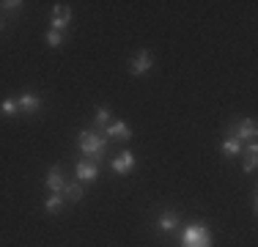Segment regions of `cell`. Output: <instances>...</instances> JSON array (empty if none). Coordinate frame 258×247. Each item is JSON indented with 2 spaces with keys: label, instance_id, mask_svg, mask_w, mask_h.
Listing matches in <instances>:
<instances>
[{
  "label": "cell",
  "instance_id": "1",
  "mask_svg": "<svg viewBox=\"0 0 258 247\" xmlns=\"http://www.w3.org/2000/svg\"><path fill=\"white\" fill-rule=\"evenodd\" d=\"M77 143H80V151L88 159H94V162H102L107 157V140L99 132H94V129H83L77 135Z\"/></svg>",
  "mask_w": 258,
  "mask_h": 247
},
{
  "label": "cell",
  "instance_id": "2",
  "mask_svg": "<svg viewBox=\"0 0 258 247\" xmlns=\"http://www.w3.org/2000/svg\"><path fill=\"white\" fill-rule=\"evenodd\" d=\"M181 247H212V233L204 222H192L181 233Z\"/></svg>",
  "mask_w": 258,
  "mask_h": 247
},
{
  "label": "cell",
  "instance_id": "3",
  "mask_svg": "<svg viewBox=\"0 0 258 247\" xmlns=\"http://www.w3.org/2000/svg\"><path fill=\"white\" fill-rule=\"evenodd\" d=\"M228 138H236L239 143H253V140L258 138V127H255V121L253 118H244V121H236V124H231L228 127Z\"/></svg>",
  "mask_w": 258,
  "mask_h": 247
},
{
  "label": "cell",
  "instance_id": "4",
  "mask_svg": "<svg viewBox=\"0 0 258 247\" xmlns=\"http://www.w3.org/2000/svg\"><path fill=\"white\" fill-rule=\"evenodd\" d=\"M17 107H20L25 115H33V113H39V110L44 107V102H41V96L30 94V91H22L20 99H17Z\"/></svg>",
  "mask_w": 258,
  "mask_h": 247
},
{
  "label": "cell",
  "instance_id": "5",
  "mask_svg": "<svg viewBox=\"0 0 258 247\" xmlns=\"http://www.w3.org/2000/svg\"><path fill=\"white\" fill-rule=\"evenodd\" d=\"M151 64H154L151 52H149V49H140V52L135 55L132 60H129V72H132V74H138V77H140V74H146V72L151 69Z\"/></svg>",
  "mask_w": 258,
  "mask_h": 247
},
{
  "label": "cell",
  "instance_id": "6",
  "mask_svg": "<svg viewBox=\"0 0 258 247\" xmlns=\"http://www.w3.org/2000/svg\"><path fill=\"white\" fill-rule=\"evenodd\" d=\"M110 165H113V170L118 173V176H126V173L135 170V154H132V151H121Z\"/></svg>",
  "mask_w": 258,
  "mask_h": 247
},
{
  "label": "cell",
  "instance_id": "7",
  "mask_svg": "<svg viewBox=\"0 0 258 247\" xmlns=\"http://www.w3.org/2000/svg\"><path fill=\"white\" fill-rule=\"evenodd\" d=\"M72 20V9L66 3H55L52 9V28L55 30H66V25Z\"/></svg>",
  "mask_w": 258,
  "mask_h": 247
},
{
  "label": "cell",
  "instance_id": "8",
  "mask_svg": "<svg viewBox=\"0 0 258 247\" xmlns=\"http://www.w3.org/2000/svg\"><path fill=\"white\" fill-rule=\"evenodd\" d=\"M102 138H104V140H107V138H110V140H129V138H132V132H129V127H126L124 121H113V124H110V127L102 132Z\"/></svg>",
  "mask_w": 258,
  "mask_h": 247
},
{
  "label": "cell",
  "instance_id": "9",
  "mask_svg": "<svg viewBox=\"0 0 258 247\" xmlns=\"http://www.w3.org/2000/svg\"><path fill=\"white\" fill-rule=\"evenodd\" d=\"M44 184L52 190V193H60L63 195V187H66V181H63V170L55 165V168H50V173H47V178H44Z\"/></svg>",
  "mask_w": 258,
  "mask_h": 247
},
{
  "label": "cell",
  "instance_id": "10",
  "mask_svg": "<svg viewBox=\"0 0 258 247\" xmlns=\"http://www.w3.org/2000/svg\"><path fill=\"white\" fill-rule=\"evenodd\" d=\"M77 178H80V181H96V176H99V168H96V162H77Z\"/></svg>",
  "mask_w": 258,
  "mask_h": 247
},
{
  "label": "cell",
  "instance_id": "11",
  "mask_svg": "<svg viewBox=\"0 0 258 247\" xmlns=\"http://www.w3.org/2000/svg\"><path fill=\"white\" fill-rule=\"evenodd\" d=\"M110 127V110L107 107H96V115H94V132H104Z\"/></svg>",
  "mask_w": 258,
  "mask_h": 247
},
{
  "label": "cell",
  "instance_id": "12",
  "mask_svg": "<svg viewBox=\"0 0 258 247\" xmlns=\"http://www.w3.org/2000/svg\"><path fill=\"white\" fill-rule=\"evenodd\" d=\"M159 231H165V233H170V231H176V225H179V214L176 212H165L162 217H159Z\"/></svg>",
  "mask_w": 258,
  "mask_h": 247
},
{
  "label": "cell",
  "instance_id": "13",
  "mask_svg": "<svg viewBox=\"0 0 258 247\" xmlns=\"http://www.w3.org/2000/svg\"><path fill=\"white\" fill-rule=\"evenodd\" d=\"M44 209H47L50 214H58L60 209H63V195H60V193H52V195L44 201Z\"/></svg>",
  "mask_w": 258,
  "mask_h": 247
},
{
  "label": "cell",
  "instance_id": "14",
  "mask_svg": "<svg viewBox=\"0 0 258 247\" xmlns=\"http://www.w3.org/2000/svg\"><path fill=\"white\" fill-rule=\"evenodd\" d=\"M0 113H3L6 118H14V115L20 113V107H17V99H3V102H0Z\"/></svg>",
  "mask_w": 258,
  "mask_h": 247
},
{
  "label": "cell",
  "instance_id": "15",
  "mask_svg": "<svg viewBox=\"0 0 258 247\" xmlns=\"http://www.w3.org/2000/svg\"><path fill=\"white\" fill-rule=\"evenodd\" d=\"M83 198V184H66L63 187V201H80Z\"/></svg>",
  "mask_w": 258,
  "mask_h": 247
},
{
  "label": "cell",
  "instance_id": "16",
  "mask_svg": "<svg viewBox=\"0 0 258 247\" xmlns=\"http://www.w3.org/2000/svg\"><path fill=\"white\" fill-rule=\"evenodd\" d=\"M223 151L228 154V157H236V154H242V143H239L236 138H225L223 140Z\"/></svg>",
  "mask_w": 258,
  "mask_h": 247
},
{
  "label": "cell",
  "instance_id": "17",
  "mask_svg": "<svg viewBox=\"0 0 258 247\" xmlns=\"http://www.w3.org/2000/svg\"><path fill=\"white\" fill-rule=\"evenodd\" d=\"M255 159H258V146H255V140L247 146V162H244V170L247 173H253L255 170Z\"/></svg>",
  "mask_w": 258,
  "mask_h": 247
},
{
  "label": "cell",
  "instance_id": "18",
  "mask_svg": "<svg viewBox=\"0 0 258 247\" xmlns=\"http://www.w3.org/2000/svg\"><path fill=\"white\" fill-rule=\"evenodd\" d=\"M63 39H66V30L50 28V33H47V44H50V47H60V44H63Z\"/></svg>",
  "mask_w": 258,
  "mask_h": 247
},
{
  "label": "cell",
  "instance_id": "19",
  "mask_svg": "<svg viewBox=\"0 0 258 247\" xmlns=\"http://www.w3.org/2000/svg\"><path fill=\"white\" fill-rule=\"evenodd\" d=\"M22 6H25V3H20V0H6V3H0V9H3V11H11V14H17Z\"/></svg>",
  "mask_w": 258,
  "mask_h": 247
},
{
  "label": "cell",
  "instance_id": "20",
  "mask_svg": "<svg viewBox=\"0 0 258 247\" xmlns=\"http://www.w3.org/2000/svg\"><path fill=\"white\" fill-rule=\"evenodd\" d=\"M6 28V22H3V17H0V30H3Z\"/></svg>",
  "mask_w": 258,
  "mask_h": 247
}]
</instances>
